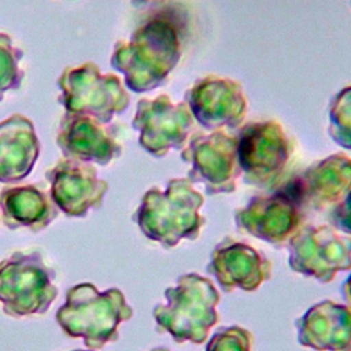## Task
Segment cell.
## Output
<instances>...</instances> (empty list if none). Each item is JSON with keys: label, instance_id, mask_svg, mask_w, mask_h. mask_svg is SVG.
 Masks as SVG:
<instances>
[{"label": "cell", "instance_id": "1", "mask_svg": "<svg viewBox=\"0 0 351 351\" xmlns=\"http://www.w3.org/2000/svg\"><path fill=\"white\" fill-rule=\"evenodd\" d=\"M130 314L118 289L99 292L93 284L82 282L67 291L55 318L67 336L82 337L89 350H99L118 337V325Z\"/></svg>", "mask_w": 351, "mask_h": 351}, {"label": "cell", "instance_id": "4", "mask_svg": "<svg viewBox=\"0 0 351 351\" xmlns=\"http://www.w3.org/2000/svg\"><path fill=\"white\" fill-rule=\"evenodd\" d=\"M45 178L52 202L67 217L82 218L92 208H99L108 189L92 165L69 158L59 159L48 169Z\"/></svg>", "mask_w": 351, "mask_h": 351}, {"label": "cell", "instance_id": "7", "mask_svg": "<svg viewBox=\"0 0 351 351\" xmlns=\"http://www.w3.org/2000/svg\"><path fill=\"white\" fill-rule=\"evenodd\" d=\"M0 211L3 223L16 230L26 228L40 232L59 214L51 196L36 185L5 186L0 191Z\"/></svg>", "mask_w": 351, "mask_h": 351}, {"label": "cell", "instance_id": "8", "mask_svg": "<svg viewBox=\"0 0 351 351\" xmlns=\"http://www.w3.org/2000/svg\"><path fill=\"white\" fill-rule=\"evenodd\" d=\"M23 58V51L14 45L12 38L0 32V101L8 90L19 88L23 80V70L19 62Z\"/></svg>", "mask_w": 351, "mask_h": 351}, {"label": "cell", "instance_id": "5", "mask_svg": "<svg viewBox=\"0 0 351 351\" xmlns=\"http://www.w3.org/2000/svg\"><path fill=\"white\" fill-rule=\"evenodd\" d=\"M56 144L64 158L100 166L107 165L119 152L118 144L101 122L69 112L60 118Z\"/></svg>", "mask_w": 351, "mask_h": 351}, {"label": "cell", "instance_id": "2", "mask_svg": "<svg viewBox=\"0 0 351 351\" xmlns=\"http://www.w3.org/2000/svg\"><path fill=\"white\" fill-rule=\"evenodd\" d=\"M55 271L38 251H15L0 262V303L3 313L21 318L45 314L58 296Z\"/></svg>", "mask_w": 351, "mask_h": 351}, {"label": "cell", "instance_id": "3", "mask_svg": "<svg viewBox=\"0 0 351 351\" xmlns=\"http://www.w3.org/2000/svg\"><path fill=\"white\" fill-rule=\"evenodd\" d=\"M59 103L66 112L106 123L122 111L126 96L114 75H103L93 62L63 70L58 80Z\"/></svg>", "mask_w": 351, "mask_h": 351}, {"label": "cell", "instance_id": "6", "mask_svg": "<svg viewBox=\"0 0 351 351\" xmlns=\"http://www.w3.org/2000/svg\"><path fill=\"white\" fill-rule=\"evenodd\" d=\"M40 155V141L33 122L12 114L0 122V182L14 184L26 178Z\"/></svg>", "mask_w": 351, "mask_h": 351}, {"label": "cell", "instance_id": "9", "mask_svg": "<svg viewBox=\"0 0 351 351\" xmlns=\"http://www.w3.org/2000/svg\"><path fill=\"white\" fill-rule=\"evenodd\" d=\"M74 351H86V350H74ZM90 351H93V350H90Z\"/></svg>", "mask_w": 351, "mask_h": 351}]
</instances>
